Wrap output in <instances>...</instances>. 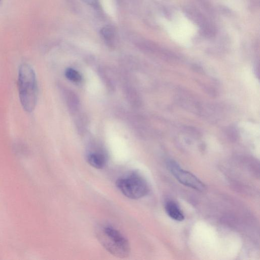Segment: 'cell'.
<instances>
[{
    "label": "cell",
    "instance_id": "cell-1",
    "mask_svg": "<svg viewBox=\"0 0 260 260\" xmlns=\"http://www.w3.org/2000/svg\"><path fill=\"white\" fill-rule=\"evenodd\" d=\"M18 88L21 104L27 112L35 108L37 100V83L35 71L27 63L20 65L18 75Z\"/></svg>",
    "mask_w": 260,
    "mask_h": 260
},
{
    "label": "cell",
    "instance_id": "cell-2",
    "mask_svg": "<svg viewBox=\"0 0 260 260\" xmlns=\"http://www.w3.org/2000/svg\"><path fill=\"white\" fill-rule=\"evenodd\" d=\"M96 236L102 246L109 252L119 258L127 257L130 246L127 240L118 230L110 226L100 227Z\"/></svg>",
    "mask_w": 260,
    "mask_h": 260
},
{
    "label": "cell",
    "instance_id": "cell-3",
    "mask_svg": "<svg viewBox=\"0 0 260 260\" xmlns=\"http://www.w3.org/2000/svg\"><path fill=\"white\" fill-rule=\"evenodd\" d=\"M116 184L123 195L131 199L141 198L149 192L146 180L136 173H132L119 178Z\"/></svg>",
    "mask_w": 260,
    "mask_h": 260
},
{
    "label": "cell",
    "instance_id": "cell-4",
    "mask_svg": "<svg viewBox=\"0 0 260 260\" xmlns=\"http://www.w3.org/2000/svg\"><path fill=\"white\" fill-rule=\"evenodd\" d=\"M167 166L171 173L182 184L198 191L204 190L205 184L193 174L181 169L174 160L169 161Z\"/></svg>",
    "mask_w": 260,
    "mask_h": 260
},
{
    "label": "cell",
    "instance_id": "cell-5",
    "mask_svg": "<svg viewBox=\"0 0 260 260\" xmlns=\"http://www.w3.org/2000/svg\"><path fill=\"white\" fill-rule=\"evenodd\" d=\"M165 209L168 216L173 219L179 221L184 220V214L175 202L172 201L167 202Z\"/></svg>",
    "mask_w": 260,
    "mask_h": 260
},
{
    "label": "cell",
    "instance_id": "cell-6",
    "mask_svg": "<svg viewBox=\"0 0 260 260\" xmlns=\"http://www.w3.org/2000/svg\"><path fill=\"white\" fill-rule=\"evenodd\" d=\"M88 163L94 168L101 169L104 168L107 163L106 156L100 152L89 153L87 157Z\"/></svg>",
    "mask_w": 260,
    "mask_h": 260
},
{
    "label": "cell",
    "instance_id": "cell-7",
    "mask_svg": "<svg viewBox=\"0 0 260 260\" xmlns=\"http://www.w3.org/2000/svg\"><path fill=\"white\" fill-rule=\"evenodd\" d=\"M101 34L106 41L110 42L114 38L115 31L112 26H106L102 29Z\"/></svg>",
    "mask_w": 260,
    "mask_h": 260
},
{
    "label": "cell",
    "instance_id": "cell-8",
    "mask_svg": "<svg viewBox=\"0 0 260 260\" xmlns=\"http://www.w3.org/2000/svg\"><path fill=\"white\" fill-rule=\"evenodd\" d=\"M66 76L68 79L75 82H79L82 79L79 73L72 68H69L66 70Z\"/></svg>",
    "mask_w": 260,
    "mask_h": 260
},
{
    "label": "cell",
    "instance_id": "cell-9",
    "mask_svg": "<svg viewBox=\"0 0 260 260\" xmlns=\"http://www.w3.org/2000/svg\"><path fill=\"white\" fill-rule=\"evenodd\" d=\"M88 5L96 7L98 6V0H84Z\"/></svg>",
    "mask_w": 260,
    "mask_h": 260
}]
</instances>
